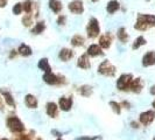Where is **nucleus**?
Here are the masks:
<instances>
[{"label":"nucleus","instance_id":"1","mask_svg":"<svg viewBox=\"0 0 155 140\" xmlns=\"http://www.w3.org/2000/svg\"><path fill=\"white\" fill-rule=\"evenodd\" d=\"M155 26V15L153 14H139L134 28L138 31H147Z\"/></svg>","mask_w":155,"mask_h":140},{"label":"nucleus","instance_id":"2","mask_svg":"<svg viewBox=\"0 0 155 140\" xmlns=\"http://www.w3.org/2000/svg\"><path fill=\"white\" fill-rule=\"evenodd\" d=\"M86 33H87V36L91 38V39H94L99 35L101 27H99V22L96 18H91L89 20V23L86 26Z\"/></svg>","mask_w":155,"mask_h":140},{"label":"nucleus","instance_id":"3","mask_svg":"<svg viewBox=\"0 0 155 140\" xmlns=\"http://www.w3.org/2000/svg\"><path fill=\"white\" fill-rule=\"evenodd\" d=\"M7 126L13 133H21L25 131L22 122L18 117H9L7 119Z\"/></svg>","mask_w":155,"mask_h":140},{"label":"nucleus","instance_id":"4","mask_svg":"<svg viewBox=\"0 0 155 140\" xmlns=\"http://www.w3.org/2000/svg\"><path fill=\"white\" fill-rule=\"evenodd\" d=\"M98 72L104 75V76H113L116 74V67L112 64V63L105 60L99 64L98 67Z\"/></svg>","mask_w":155,"mask_h":140},{"label":"nucleus","instance_id":"5","mask_svg":"<svg viewBox=\"0 0 155 140\" xmlns=\"http://www.w3.org/2000/svg\"><path fill=\"white\" fill-rule=\"evenodd\" d=\"M132 75L131 74H124V75H121L119 79H118V82H117V88L119 89V90H121V91H125V90H127L130 85H131V82H132Z\"/></svg>","mask_w":155,"mask_h":140},{"label":"nucleus","instance_id":"6","mask_svg":"<svg viewBox=\"0 0 155 140\" xmlns=\"http://www.w3.org/2000/svg\"><path fill=\"white\" fill-rule=\"evenodd\" d=\"M68 8L74 14H82L84 12V5L82 0H72L71 2H69Z\"/></svg>","mask_w":155,"mask_h":140},{"label":"nucleus","instance_id":"7","mask_svg":"<svg viewBox=\"0 0 155 140\" xmlns=\"http://www.w3.org/2000/svg\"><path fill=\"white\" fill-rule=\"evenodd\" d=\"M140 123L143 124L145 126H148L153 123V120L155 119V111H146V112H142L140 115Z\"/></svg>","mask_w":155,"mask_h":140},{"label":"nucleus","instance_id":"8","mask_svg":"<svg viewBox=\"0 0 155 140\" xmlns=\"http://www.w3.org/2000/svg\"><path fill=\"white\" fill-rule=\"evenodd\" d=\"M43 81L46 82L47 84H50V85H56V84H61L63 81L61 77L56 76L55 74H53L51 71L50 72H45L43 75Z\"/></svg>","mask_w":155,"mask_h":140},{"label":"nucleus","instance_id":"9","mask_svg":"<svg viewBox=\"0 0 155 140\" xmlns=\"http://www.w3.org/2000/svg\"><path fill=\"white\" fill-rule=\"evenodd\" d=\"M154 64H155V52L149 50L142 57V65L143 67H150V65H154Z\"/></svg>","mask_w":155,"mask_h":140},{"label":"nucleus","instance_id":"10","mask_svg":"<svg viewBox=\"0 0 155 140\" xmlns=\"http://www.w3.org/2000/svg\"><path fill=\"white\" fill-rule=\"evenodd\" d=\"M58 104H60V109L63 110V111H69L72 106V98H69V97H61L60 101H58Z\"/></svg>","mask_w":155,"mask_h":140},{"label":"nucleus","instance_id":"11","mask_svg":"<svg viewBox=\"0 0 155 140\" xmlns=\"http://www.w3.org/2000/svg\"><path fill=\"white\" fill-rule=\"evenodd\" d=\"M58 57H60V60L67 62V61H69V60H71L74 57V52L71 49H68V48H63V49L60 50Z\"/></svg>","mask_w":155,"mask_h":140},{"label":"nucleus","instance_id":"12","mask_svg":"<svg viewBox=\"0 0 155 140\" xmlns=\"http://www.w3.org/2000/svg\"><path fill=\"white\" fill-rule=\"evenodd\" d=\"M142 88H143V83H142L141 78H135V79H132L131 85H130V89L132 90L133 92H135V93L141 92Z\"/></svg>","mask_w":155,"mask_h":140},{"label":"nucleus","instance_id":"13","mask_svg":"<svg viewBox=\"0 0 155 140\" xmlns=\"http://www.w3.org/2000/svg\"><path fill=\"white\" fill-rule=\"evenodd\" d=\"M77 65L81 68V69H89V68L91 67V64H90V60H89V55L87 54L82 55V56L78 58Z\"/></svg>","mask_w":155,"mask_h":140},{"label":"nucleus","instance_id":"14","mask_svg":"<svg viewBox=\"0 0 155 140\" xmlns=\"http://www.w3.org/2000/svg\"><path fill=\"white\" fill-rule=\"evenodd\" d=\"M111 43H112V38L109 34H104L99 38V46L103 49H109L111 47Z\"/></svg>","mask_w":155,"mask_h":140},{"label":"nucleus","instance_id":"15","mask_svg":"<svg viewBox=\"0 0 155 140\" xmlns=\"http://www.w3.org/2000/svg\"><path fill=\"white\" fill-rule=\"evenodd\" d=\"M86 54L90 55V56H99V55H103V52H101V47L99 45H91V46L87 48V52Z\"/></svg>","mask_w":155,"mask_h":140},{"label":"nucleus","instance_id":"16","mask_svg":"<svg viewBox=\"0 0 155 140\" xmlns=\"http://www.w3.org/2000/svg\"><path fill=\"white\" fill-rule=\"evenodd\" d=\"M119 8H120V4L117 0H111L106 5V11H107L109 14H114Z\"/></svg>","mask_w":155,"mask_h":140},{"label":"nucleus","instance_id":"17","mask_svg":"<svg viewBox=\"0 0 155 140\" xmlns=\"http://www.w3.org/2000/svg\"><path fill=\"white\" fill-rule=\"evenodd\" d=\"M25 103H26L27 108H29V109H36L38 108V99L33 95H27L25 97Z\"/></svg>","mask_w":155,"mask_h":140},{"label":"nucleus","instance_id":"18","mask_svg":"<svg viewBox=\"0 0 155 140\" xmlns=\"http://www.w3.org/2000/svg\"><path fill=\"white\" fill-rule=\"evenodd\" d=\"M49 7L50 9L56 13V14H58L61 11H62L63 8V5L61 1H58V0H49Z\"/></svg>","mask_w":155,"mask_h":140},{"label":"nucleus","instance_id":"19","mask_svg":"<svg viewBox=\"0 0 155 140\" xmlns=\"http://www.w3.org/2000/svg\"><path fill=\"white\" fill-rule=\"evenodd\" d=\"M47 115L49 117H56L57 116V105L53 103V102H49L47 104Z\"/></svg>","mask_w":155,"mask_h":140},{"label":"nucleus","instance_id":"20","mask_svg":"<svg viewBox=\"0 0 155 140\" xmlns=\"http://www.w3.org/2000/svg\"><path fill=\"white\" fill-rule=\"evenodd\" d=\"M18 52H19V54L22 55V56H25V57H27V56H31V47L27 46V45H25V43H22L21 46L19 47Z\"/></svg>","mask_w":155,"mask_h":140},{"label":"nucleus","instance_id":"21","mask_svg":"<svg viewBox=\"0 0 155 140\" xmlns=\"http://www.w3.org/2000/svg\"><path fill=\"white\" fill-rule=\"evenodd\" d=\"M84 42H85V40H84V38L82 36V35H79V34H77V35H75L72 39H71V45L74 47H81L84 45Z\"/></svg>","mask_w":155,"mask_h":140},{"label":"nucleus","instance_id":"22","mask_svg":"<svg viewBox=\"0 0 155 140\" xmlns=\"http://www.w3.org/2000/svg\"><path fill=\"white\" fill-rule=\"evenodd\" d=\"M45 29H46V23L43 21H39L34 26V28L31 29V33L33 34H41V33H43Z\"/></svg>","mask_w":155,"mask_h":140},{"label":"nucleus","instance_id":"23","mask_svg":"<svg viewBox=\"0 0 155 140\" xmlns=\"http://www.w3.org/2000/svg\"><path fill=\"white\" fill-rule=\"evenodd\" d=\"M39 68L41 70H43L45 72H50L51 71V68L49 65V62L47 58H41L39 61Z\"/></svg>","mask_w":155,"mask_h":140},{"label":"nucleus","instance_id":"24","mask_svg":"<svg viewBox=\"0 0 155 140\" xmlns=\"http://www.w3.org/2000/svg\"><path fill=\"white\" fill-rule=\"evenodd\" d=\"M118 39L120 40L123 43L127 42V40H128V34L126 33V29H125L124 27H121V28L118 29Z\"/></svg>","mask_w":155,"mask_h":140},{"label":"nucleus","instance_id":"25","mask_svg":"<svg viewBox=\"0 0 155 140\" xmlns=\"http://www.w3.org/2000/svg\"><path fill=\"white\" fill-rule=\"evenodd\" d=\"M143 45H146V39L143 38V36H139V38H137V39L134 40V42H133L132 45V48L135 50V49H139L141 46H143Z\"/></svg>","mask_w":155,"mask_h":140},{"label":"nucleus","instance_id":"26","mask_svg":"<svg viewBox=\"0 0 155 140\" xmlns=\"http://www.w3.org/2000/svg\"><path fill=\"white\" fill-rule=\"evenodd\" d=\"M0 92L2 93V96L5 97V101H6V103H7L8 105H11V106H15V103H14V99L12 98L11 93L7 92V91H4V90H0Z\"/></svg>","mask_w":155,"mask_h":140},{"label":"nucleus","instance_id":"27","mask_svg":"<svg viewBox=\"0 0 155 140\" xmlns=\"http://www.w3.org/2000/svg\"><path fill=\"white\" fill-rule=\"evenodd\" d=\"M79 93L84 97H89L91 93H92V88L89 85H83L79 88Z\"/></svg>","mask_w":155,"mask_h":140},{"label":"nucleus","instance_id":"28","mask_svg":"<svg viewBox=\"0 0 155 140\" xmlns=\"http://www.w3.org/2000/svg\"><path fill=\"white\" fill-rule=\"evenodd\" d=\"M22 8L27 14H29L31 11H33V8H34V4H33V1H31V0H26V1L22 4Z\"/></svg>","mask_w":155,"mask_h":140},{"label":"nucleus","instance_id":"29","mask_svg":"<svg viewBox=\"0 0 155 140\" xmlns=\"http://www.w3.org/2000/svg\"><path fill=\"white\" fill-rule=\"evenodd\" d=\"M110 105L112 106V109H113V111L116 112V113H120L121 112V105L120 104H118L117 102H110Z\"/></svg>","mask_w":155,"mask_h":140},{"label":"nucleus","instance_id":"30","mask_svg":"<svg viewBox=\"0 0 155 140\" xmlns=\"http://www.w3.org/2000/svg\"><path fill=\"white\" fill-rule=\"evenodd\" d=\"M23 11L22 8V4H20V2H18L14 5V7H13V13L15 14V15H19V14H21V12Z\"/></svg>","mask_w":155,"mask_h":140},{"label":"nucleus","instance_id":"31","mask_svg":"<svg viewBox=\"0 0 155 140\" xmlns=\"http://www.w3.org/2000/svg\"><path fill=\"white\" fill-rule=\"evenodd\" d=\"M22 22H23V25H25L26 27H29L31 23H33V18H31V14L25 15V18L22 19Z\"/></svg>","mask_w":155,"mask_h":140},{"label":"nucleus","instance_id":"32","mask_svg":"<svg viewBox=\"0 0 155 140\" xmlns=\"http://www.w3.org/2000/svg\"><path fill=\"white\" fill-rule=\"evenodd\" d=\"M65 20H67V16L65 15H60L58 16V19H57V23L60 25V26H62L65 23Z\"/></svg>","mask_w":155,"mask_h":140},{"label":"nucleus","instance_id":"33","mask_svg":"<svg viewBox=\"0 0 155 140\" xmlns=\"http://www.w3.org/2000/svg\"><path fill=\"white\" fill-rule=\"evenodd\" d=\"M97 137H79L76 140H97Z\"/></svg>","mask_w":155,"mask_h":140},{"label":"nucleus","instance_id":"34","mask_svg":"<svg viewBox=\"0 0 155 140\" xmlns=\"http://www.w3.org/2000/svg\"><path fill=\"white\" fill-rule=\"evenodd\" d=\"M15 140H31V135H25V134H21V135H19V138H16Z\"/></svg>","mask_w":155,"mask_h":140},{"label":"nucleus","instance_id":"35","mask_svg":"<svg viewBox=\"0 0 155 140\" xmlns=\"http://www.w3.org/2000/svg\"><path fill=\"white\" fill-rule=\"evenodd\" d=\"M7 4V0H0V7H5Z\"/></svg>","mask_w":155,"mask_h":140},{"label":"nucleus","instance_id":"36","mask_svg":"<svg viewBox=\"0 0 155 140\" xmlns=\"http://www.w3.org/2000/svg\"><path fill=\"white\" fill-rule=\"evenodd\" d=\"M150 93H152V95H155V85H153L150 88Z\"/></svg>","mask_w":155,"mask_h":140},{"label":"nucleus","instance_id":"37","mask_svg":"<svg viewBox=\"0 0 155 140\" xmlns=\"http://www.w3.org/2000/svg\"><path fill=\"white\" fill-rule=\"evenodd\" d=\"M153 108H154V109H155V101L153 102Z\"/></svg>","mask_w":155,"mask_h":140},{"label":"nucleus","instance_id":"38","mask_svg":"<svg viewBox=\"0 0 155 140\" xmlns=\"http://www.w3.org/2000/svg\"><path fill=\"white\" fill-rule=\"evenodd\" d=\"M91 1H93V2H96V1H98V0H91Z\"/></svg>","mask_w":155,"mask_h":140},{"label":"nucleus","instance_id":"39","mask_svg":"<svg viewBox=\"0 0 155 140\" xmlns=\"http://www.w3.org/2000/svg\"><path fill=\"white\" fill-rule=\"evenodd\" d=\"M1 140H7V139H5V138H4V139H1Z\"/></svg>","mask_w":155,"mask_h":140},{"label":"nucleus","instance_id":"40","mask_svg":"<svg viewBox=\"0 0 155 140\" xmlns=\"http://www.w3.org/2000/svg\"><path fill=\"white\" fill-rule=\"evenodd\" d=\"M57 140H62V139H57Z\"/></svg>","mask_w":155,"mask_h":140},{"label":"nucleus","instance_id":"41","mask_svg":"<svg viewBox=\"0 0 155 140\" xmlns=\"http://www.w3.org/2000/svg\"><path fill=\"white\" fill-rule=\"evenodd\" d=\"M38 140H42V139H38Z\"/></svg>","mask_w":155,"mask_h":140},{"label":"nucleus","instance_id":"42","mask_svg":"<svg viewBox=\"0 0 155 140\" xmlns=\"http://www.w3.org/2000/svg\"><path fill=\"white\" fill-rule=\"evenodd\" d=\"M153 140H155V138H154V139H153Z\"/></svg>","mask_w":155,"mask_h":140}]
</instances>
